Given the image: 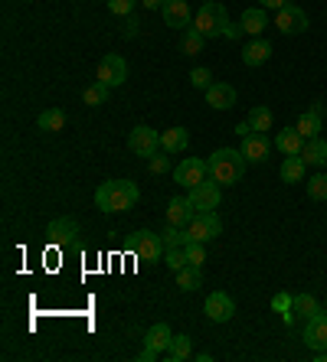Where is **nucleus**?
<instances>
[{
  "mask_svg": "<svg viewBox=\"0 0 327 362\" xmlns=\"http://www.w3.org/2000/svg\"><path fill=\"white\" fill-rule=\"evenodd\" d=\"M321 115H324V105H321V101H314V105L304 111L302 118H298V124H294V127L302 131L304 141H308V137H318V134H321Z\"/></svg>",
  "mask_w": 327,
  "mask_h": 362,
  "instance_id": "obj_18",
  "label": "nucleus"
},
{
  "mask_svg": "<svg viewBox=\"0 0 327 362\" xmlns=\"http://www.w3.org/2000/svg\"><path fill=\"white\" fill-rule=\"evenodd\" d=\"M190 85L200 88V92H207L210 85H213V72H210V69H193V72H190Z\"/></svg>",
  "mask_w": 327,
  "mask_h": 362,
  "instance_id": "obj_38",
  "label": "nucleus"
},
{
  "mask_svg": "<svg viewBox=\"0 0 327 362\" xmlns=\"http://www.w3.org/2000/svg\"><path fill=\"white\" fill-rule=\"evenodd\" d=\"M190 202H193V209L197 212H210L219 206V199H223V186L216 183V180H203L200 186H193L187 196Z\"/></svg>",
  "mask_w": 327,
  "mask_h": 362,
  "instance_id": "obj_7",
  "label": "nucleus"
},
{
  "mask_svg": "<svg viewBox=\"0 0 327 362\" xmlns=\"http://www.w3.org/2000/svg\"><path fill=\"white\" fill-rule=\"evenodd\" d=\"M171 339H173V329L167 327V323H154V327L147 329L144 346H147V349H157V353H167Z\"/></svg>",
  "mask_w": 327,
  "mask_h": 362,
  "instance_id": "obj_23",
  "label": "nucleus"
},
{
  "mask_svg": "<svg viewBox=\"0 0 327 362\" xmlns=\"http://www.w3.org/2000/svg\"><path fill=\"white\" fill-rule=\"evenodd\" d=\"M318 310H321V307H318V300H314L311 294H294L292 297V313H298V317H304V320H308V317H314Z\"/></svg>",
  "mask_w": 327,
  "mask_h": 362,
  "instance_id": "obj_33",
  "label": "nucleus"
},
{
  "mask_svg": "<svg viewBox=\"0 0 327 362\" xmlns=\"http://www.w3.org/2000/svg\"><path fill=\"white\" fill-rule=\"evenodd\" d=\"M239 151H242V157H246L249 163H265L268 160V151H272V144H268L265 134H256V131H252L249 137H242Z\"/></svg>",
  "mask_w": 327,
  "mask_h": 362,
  "instance_id": "obj_14",
  "label": "nucleus"
},
{
  "mask_svg": "<svg viewBox=\"0 0 327 362\" xmlns=\"http://www.w3.org/2000/svg\"><path fill=\"white\" fill-rule=\"evenodd\" d=\"M302 157L308 167H327V141L321 137H308L302 147Z\"/></svg>",
  "mask_w": 327,
  "mask_h": 362,
  "instance_id": "obj_21",
  "label": "nucleus"
},
{
  "mask_svg": "<svg viewBox=\"0 0 327 362\" xmlns=\"http://www.w3.org/2000/svg\"><path fill=\"white\" fill-rule=\"evenodd\" d=\"M223 232V222H219V216H216V209H210V212H197L193 219H190V226H187V235H190V242H213L216 235Z\"/></svg>",
  "mask_w": 327,
  "mask_h": 362,
  "instance_id": "obj_5",
  "label": "nucleus"
},
{
  "mask_svg": "<svg viewBox=\"0 0 327 362\" xmlns=\"http://www.w3.org/2000/svg\"><path fill=\"white\" fill-rule=\"evenodd\" d=\"M207 105L216 111H226L236 105V88L229 82H213L207 88Z\"/></svg>",
  "mask_w": 327,
  "mask_h": 362,
  "instance_id": "obj_16",
  "label": "nucleus"
},
{
  "mask_svg": "<svg viewBox=\"0 0 327 362\" xmlns=\"http://www.w3.org/2000/svg\"><path fill=\"white\" fill-rule=\"evenodd\" d=\"M236 134H239V137H249V134H252V124H249V121H242V124H236Z\"/></svg>",
  "mask_w": 327,
  "mask_h": 362,
  "instance_id": "obj_45",
  "label": "nucleus"
},
{
  "mask_svg": "<svg viewBox=\"0 0 327 362\" xmlns=\"http://www.w3.org/2000/svg\"><path fill=\"white\" fill-rule=\"evenodd\" d=\"M164 264H167V268L171 271H180V268H187V252H183V248H167V252H164Z\"/></svg>",
  "mask_w": 327,
  "mask_h": 362,
  "instance_id": "obj_35",
  "label": "nucleus"
},
{
  "mask_svg": "<svg viewBox=\"0 0 327 362\" xmlns=\"http://www.w3.org/2000/svg\"><path fill=\"white\" fill-rule=\"evenodd\" d=\"M272 310L285 313V323H292L294 320V313H292V294H275V297H272Z\"/></svg>",
  "mask_w": 327,
  "mask_h": 362,
  "instance_id": "obj_37",
  "label": "nucleus"
},
{
  "mask_svg": "<svg viewBox=\"0 0 327 362\" xmlns=\"http://www.w3.org/2000/svg\"><path fill=\"white\" fill-rule=\"evenodd\" d=\"M275 147L285 153V157H298L302 147H304L302 131H298V127H282V131L275 134Z\"/></svg>",
  "mask_w": 327,
  "mask_h": 362,
  "instance_id": "obj_17",
  "label": "nucleus"
},
{
  "mask_svg": "<svg viewBox=\"0 0 327 362\" xmlns=\"http://www.w3.org/2000/svg\"><path fill=\"white\" fill-rule=\"evenodd\" d=\"M203 42H207V36L197 33L193 26H187V30H183V36H180L183 56H197V52H203Z\"/></svg>",
  "mask_w": 327,
  "mask_h": 362,
  "instance_id": "obj_30",
  "label": "nucleus"
},
{
  "mask_svg": "<svg viewBox=\"0 0 327 362\" xmlns=\"http://www.w3.org/2000/svg\"><path fill=\"white\" fill-rule=\"evenodd\" d=\"M275 26L282 30L285 36H298V33L308 30V13H304L302 7H294V4H285V7L278 10Z\"/></svg>",
  "mask_w": 327,
  "mask_h": 362,
  "instance_id": "obj_10",
  "label": "nucleus"
},
{
  "mask_svg": "<svg viewBox=\"0 0 327 362\" xmlns=\"http://www.w3.org/2000/svg\"><path fill=\"white\" fill-rule=\"evenodd\" d=\"M187 147H190V134L183 131V127H167V131H161V151L183 153Z\"/></svg>",
  "mask_w": 327,
  "mask_h": 362,
  "instance_id": "obj_20",
  "label": "nucleus"
},
{
  "mask_svg": "<svg viewBox=\"0 0 327 362\" xmlns=\"http://www.w3.org/2000/svg\"><path fill=\"white\" fill-rule=\"evenodd\" d=\"M161 238H164V248H187V245H190L187 228H183V226H171V222H167V228L161 232Z\"/></svg>",
  "mask_w": 327,
  "mask_h": 362,
  "instance_id": "obj_29",
  "label": "nucleus"
},
{
  "mask_svg": "<svg viewBox=\"0 0 327 362\" xmlns=\"http://www.w3.org/2000/svg\"><path fill=\"white\" fill-rule=\"evenodd\" d=\"M147 170H151V173H167V170H171L167 151H157L154 157H147Z\"/></svg>",
  "mask_w": 327,
  "mask_h": 362,
  "instance_id": "obj_39",
  "label": "nucleus"
},
{
  "mask_svg": "<svg viewBox=\"0 0 327 362\" xmlns=\"http://www.w3.org/2000/svg\"><path fill=\"white\" fill-rule=\"evenodd\" d=\"M36 127L40 131H46V134H56V131H62L66 127V111L62 108H46L40 118H36Z\"/></svg>",
  "mask_w": 327,
  "mask_h": 362,
  "instance_id": "obj_26",
  "label": "nucleus"
},
{
  "mask_svg": "<svg viewBox=\"0 0 327 362\" xmlns=\"http://www.w3.org/2000/svg\"><path fill=\"white\" fill-rule=\"evenodd\" d=\"M226 23H229V13H226V7L219 4V0H207V4L200 7V13L193 17V30H197V33H203L207 40L223 36Z\"/></svg>",
  "mask_w": 327,
  "mask_h": 362,
  "instance_id": "obj_3",
  "label": "nucleus"
},
{
  "mask_svg": "<svg viewBox=\"0 0 327 362\" xmlns=\"http://www.w3.org/2000/svg\"><path fill=\"white\" fill-rule=\"evenodd\" d=\"M128 147H131V153H138V157H154V153L161 151V131H154V127H147V124H138L128 134Z\"/></svg>",
  "mask_w": 327,
  "mask_h": 362,
  "instance_id": "obj_6",
  "label": "nucleus"
},
{
  "mask_svg": "<svg viewBox=\"0 0 327 362\" xmlns=\"http://www.w3.org/2000/svg\"><path fill=\"white\" fill-rule=\"evenodd\" d=\"M252 124V131L256 134H265V131H272V111L265 108V105H256V108L249 111V118H246Z\"/></svg>",
  "mask_w": 327,
  "mask_h": 362,
  "instance_id": "obj_31",
  "label": "nucleus"
},
{
  "mask_svg": "<svg viewBox=\"0 0 327 362\" xmlns=\"http://www.w3.org/2000/svg\"><path fill=\"white\" fill-rule=\"evenodd\" d=\"M246 157H242V151H233V147H219V151L213 153L207 160L210 167V180H216L219 186H233L242 180V173H246Z\"/></svg>",
  "mask_w": 327,
  "mask_h": 362,
  "instance_id": "obj_2",
  "label": "nucleus"
},
{
  "mask_svg": "<svg viewBox=\"0 0 327 362\" xmlns=\"http://www.w3.org/2000/svg\"><path fill=\"white\" fill-rule=\"evenodd\" d=\"M304 173H308V163H304L302 153H298V157H285V163H282V183H302Z\"/></svg>",
  "mask_w": 327,
  "mask_h": 362,
  "instance_id": "obj_25",
  "label": "nucleus"
},
{
  "mask_svg": "<svg viewBox=\"0 0 327 362\" xmlns=\"http://www.w3.org/2000/svg\"><path fill=\"white\" fill-rule=\"evenodd\" d=\"M177 183L187 186V189H193V186H200L203 180H210V167L207 160H200V157H187V160L177 163Z\"/></svg>",
  "mask_w": 327,
  "mask_h": 362,
  "instance_id": "obj_9",
  "label": "nucleus"
},
{
  "mask_svg": "<svg viewBox=\"0 0 327 362\" xmlns=\"http://www.w3.org/2000/svg\"><path fill=\"white\" fill-rule=\"evenodd\" d=\"M258 4H262V7H272V10H282L285 7V4H288V0H258Z\"/></svg>",
  "mask_w": 327,
  "mask_h": 362,
  "instance_id": "obj_42",
  "label": "nucleus"
},
{
  "mask_svg": "<svg viewBox=\"0 0 327 362\" xmlns=\"http://www.w3.org/2000/svg\"><path fill=\"white\" fill-rule=\"evenodd\" d=\"M190 353H193V339L187 337V333H177V337L171 339V346H167V359L171 362H183V359H190Z\"/></svg>",
  "mask_w": 327,
  "mask_h": 362,
  "instance_id": "obj_27",
  "label": "nucleus"
},
{
  "mask_svg": "<svg viewBox=\"0 0 327 362\" xmlns=\"http://www.w3.org/2000/svg\"><path fill=\"white\" fill-rule=\"evenodd\" d=\"M128 252L134 255L138 262L154 264V262H161V255L167 252V248H164V238L157 235V232H151V228H138V232L128 238Z\"/></svg>",
  "mask_w": 327,
  "mask_h": 362,
  "instance_id": "obj_4",
  "label": "nucleus"
},
{
  "mask_svg": "<svg viewBox=\"0 0 327 362\" xmlns=\"http://www.w3.org/2000/svg\"><path fill=\"white\" fill-rule=\"evenodd\" d=\"M138 196H141L138 186L131 183V180H108V183L98 186L95 206H98L102 212H125L138 202Z\"/></svg>",
  "mask_w": 327,
  "mask_h": 362,
  "instance_id": "obj_1",
  "label": "nucleus"
},
{
  "mask_svg": "<svg viewBox=\"0 0 327 362\" xmlns=\"http://www.w3.org/2000/svg\"><path fill=\"white\" fill-rule=\"evenodd\" d=\"M308 196L318 202H327V177L324 173H318V177L308 180Z\"/></svg>",
  "mask_w": 327,
  "mask_h": 362,
  "instance_id": "obj_34",
  "label": "nucleus"
},
{
  "mask_svg": "<svg viewBox=\"0 0 327 362\" xmlns=\"http://www.w3.org/2000/svg\"><path fill=\"white\" fill-rule=\"evenodd\" d=\"M108 92H112V88H108L105 82H98V78H95V82L88 85L86 92H82V101H86L88 108H98V105H105V101H108Z\"/></svg>",
  "mask_w": 327,
  "mask_h": 362,
  "instance_id": "obj_32",
  "label": "nucleus"
},
{
  "mask_svg": "<svg viewBox=\"0 0 327 362\" xmlns=\"http://www.w3.org/2000/svg\"><path fill=\"white\" fill-rule=\"evenodd\" d=\"M157 356H161V353H157V349H147V346H144V353H141L138 359H141V362H154Z\"/></svg>",
  "mask_w": 327,
  "mask_h": 362,
  "instance_id": "obj_44",
  "label": "nucleus"
},
{
  "mask_svg": "<svg viewBox=\"0 0 327 362\" xmlns=\"http://www.w3.org/2000/svg\"><path fill=\"white\" fill-rule=\"evenodd\" d=\"M233 313H236V303L229 294H223V291H213V294L207 297V317L213 323H226V320H233Z\"/></svg>",
  "mask_w": 327,
  "mask_h": 362,
  "instance_id": "obj_13",
  "label": "nucleus"
},
{
  "mask_svg": "<svg viewBox=\"0 0 327 362\" xmlns=\"http://www.w3.org/2000/svg\"><path fill=\"white\" fill-rule=\"evenodd\" d=\"M164 4L167 0H141V7H147V10H164Z\"/></svg>",
  "mask_w": 327,
  "mask_h": 362,
  "instance_id": "obj_43",
  "label": "nucleus"
},
{
  "mask_svg": "<svg viewBox=\"0 0 327 362\" xmlns=\"http://www.w3.org/2000/svg\"><path fill=\"white\" fill-rule=\"evenodd\" d=\"M242 33H246V30H242V23H226V30H223V36H229V40H239Z\"/></svg>",
  "mask_w": 327,
  "mask_h": 362,
  "instance_id": "obj_41",
  "label": "nucleus"
},
{
  "mask_svg": "<svg viewBox=\"0 0 327 362\" xmlns=\"http://www.w3.org/2000/svg\"><path fill=\"white\" fill-rule=\"evenodd\" d=\"M76 235H79V222L69 219V216L52 219L50 228H46V238H50L52 245H69V242H76Z\"/></svg>",
  "mask_w": 327,
  "mask_h": 362,
  "instance_id": "obj_15",
  "label": "nucleus"
},
{
  "mask_svg": "<svg viewBox=\"0 0 327 362\" xmlns=\"http://www.w3.org/2000/svg\"><path fill=\"white\" fill-rule=\"evenodd\" d=\"M183 252H187V262L193 264V268H203V264H207V248H203V242H190Z\"/></svg>",
  "mask_w": 327,
  "mask_h": 362,
  "instance_id": "obj_36",
  "label": "nucleus"
},
{
  "mask_svg": "<svg viewBox=\"0 0 327 362\" xmlns=\"http://www.w3.org/2000/svg\"><path fill=\"white\" fill-rule=\"evenodd\" d=\"M304 343H308V349H314V353L327 349V313L324 310L308 317V323H304Z\"/></svg>",
  "mask_w": 327,
  "mask_h": 362,
  "instance_id": "obj_11",
  "label": "nucleus"
},
{
  "mask_svg": "<svg viewBox=\"0 0 327 362\" xmlns=\"http://www.w3.org/2000/svg\"><path fill=\"white\" fill-rule=\"evenodd\" d=\"M197 216V209H193V202L190 199H171V206H167V222L171 226H190V219Z\"/></svg>",
  "mask_w": 327,
  "mask_h": 362,
  "instance_id": "obj_22",
  "label": "nucleus"
},
{
  "mask_svg": "<svg viewBox=\"0 0 327 362\" xmlns=\"http://www.w3.org/2000/svg\"><path fill=\"white\" fill-rule=\"evenodd\" d=\"M239 23H242V30H246V33L258 36V33H262V30L268 26V13H265V7H249L246 13H242Z\"/></svg>",
  "mask_w": 327,
  "mask_h": 362,
  "instance_id": "obj_24",
  "label": "nucleus"
},
{
  "mask_svg": "<svg viewBox=\"0 0 327 362\" xmlns=\"http://www.w3.org/2000/svg\"><path fill=\"white\" fill-rule=\"evenodd\" d=\"M177 287H180V291H197V287H203V268H193V264L180 268L177 271Z\"/></svg>",
  "mask_w": 327,
  "mask_h": 362,
  "instance_id": "obj_28",
  "label": "nucleus"
},
{
  "mask_svg": "<svg viewBox=\"0 0 327 362\" xmlns=\"http://www.w3.org/2000/svg\"><path fill=\"white\" fill-rule=\"evenodd\" d=\"M272 59V42L268 40H252L246 49H242V62L249 69H256V66H265V62Z\"/></svg>",
  "mask_w": 327,
  "mask_h": 362,
  "instance_id": "obj_19",
  "label": "nucleus"
},
{
  "mask_svg": "<svg viewBox=\"0 0 327 362\" xmlns=\"http://www.w3.org/2000/svg\"><path fill=\"white\" fill-rule=\"evenodd\" d=\"M134 4H141V0H108V10H112V13H118V17H131Z\"/></svg>",
  "mask_w": 327,
  "mask_h": 362,
  "instance_id": "obj_40",
  "label": "nucleus"
},
{
  "mask_svg": "<svg viewBox=\"0 0 327 362\" xmlns=\"http://www.w3.org/2000/svg\"><path fill=\"white\" fill-rule=\"evenodd\" d=\"M164 23L171 26V30H187V26H193V13H190V4L187 0H167L164 4Z\"/></svg>",
  "mask_w": 327,
  "mask_h": 362,
  "instance_id": "obj_12",
  "label": "nucleus"
},
{
  "mask_svg": "<svg viewBox=\"0 0 327 362\" xmlns=\"http://www.w3.org/2000/svg\"><path fill=\"white\" fill-rule=\"evenodd\" d=\"M125 78H128V62H125V56H118V52L102 56V62H98V82L115 88V85H125Z\"/></svg>",
  "mask_w": 327,
  "mask_h": 362,
  "instance_id": "obj_8",
  "label": "nucleus"
}]
</instances>
